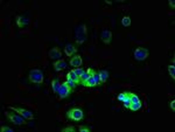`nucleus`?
<instances>
[{
	"mask_svg": "<svg viewBox=\"0 0 175 132\" xmlns=\"http://www.w3.org/2000/svg\"><path fill=\"white\" fill-rule=\"evenodd\" d=\"M67 117L72 119V120H75V122H79V120H82V119H83L84 115H83V111H82L81 109H78V108H74V109L69 110V111L67 112Z\"/></svg>",
	"mask_w": 175,
	"mask_h": 132,
	"instance_id": "39448f33",
	"label": "nucleus"
},
{
	"mask_svg": "<svg viewBox=\"0 0 175 132\" xmlns=\"http://www.w3.org/2000/svg\"><path fill=\"white\" fill-rule=\"evenodd\" d=\"M5 115H6V117L13 124H15V125H24V124H26V118H24L21 115H15V113H11L9 111H6L5 112Z\"/></svg>",
	"mask_w": 175,
	"mask_h": 132,
	"instance_id": "20e7f679",
	"label": "nucleus"
},
{
	"mask_svg": "<svg viewBox=\"0 0 175 132\" xmlns=\"http://www.w3.org/2000/svg\"><path fill=\"white\" fill-rule=\"evenodd\" d=\"M53 66H54V69L56 72H61V70H64L65 68H67V62L63 59H60L56 62H54Z\"/></svg>",
	"mask_w": 175,
	"mask_h": 132,
	"instance_id": "9b49d317",
	"label": "nucleus"
},
{
	"mask_svg": "<svg viewBox=\"0 0 175 132\" xmlns=\"http://www.w3.org/2000/svg\"><path fill=\"white\" fill-rule=\"evenodd\" d=\"M122 25L125 27H129L131 25V18L129 15H125L123 19H122Z\"/></svg>",
	"mask_w": 175,
	"mask_h": 132,
	"instance_id": "412c9836",
	"label": "nucleus"
},
{
	"mask_svg": "<svg viewBox=\"0 0 175 132\" xmlns=\"http://www.w3.org/2000/svg\"><path fill=\"white\" fill-rule=\"evenodd\" d=\"M72 89L71 86H69L67 82H64L63 84H61V86H60V89H58L57 91V95L60 98H65V97H68L69 95H71L72 93Z\"/></svg>",
	"mask_w": 175,
	"mask_h": 132,
	"instance_id": "0eeeda50",
	"label": "nucleus"
},
{
	"mask_svg": "<svg viewBox=\"0 0 175 132\" xmlns=\"http://www.w3.org/2000/svg\"><path fill=\"white\" fill-rule=\"evenodd\" d=\"M168 4H169V6L172 7V8H175V2H174V0H169Z\"/></svg>",
	"mask_w": 175,
	"mask_h": 132,
	"instance_id": "c85d7f7f",
	"label": "nucleus"
},
{
	"mask_svg": "<svg viewBox=\"0 0 175 132\" xmlns=\"http://www.w3.org/2000/svg\"><path fill=\"white\" fill-rule=\"evenodd\" d=\"M169 105H170V109H172L173 111H175V101H172Z\"/></svg>",
	"mask_w": 175,
	"mask_h": 132,
	"instance_id": "cd10ccee",
	"label": "nucleus"
},
{
	"mask_svg": "<svg viewBox=\"0 0 175 132\" xmlns=\"http://www.w3.org/2000/svg\"><path fill=\"white\" fill-rule=\"evenodd\" d=\"M148 49H146L144 47H138V48H136V50L133 53V56H134V59L137 61H144V60H146L148 57Z\"/></svg>",
	"mask_w": 175,
	"mask_h": 132,
	"instance_id": "423d86ee",
	"label": "nucleus"
},
{
	"mask_svg": "<svg viewBox=\"0 0 175 132\" xmlns=\"http://www.w3.org/2000/svg\"><path fill=\"white\" fill-rule=\"evenodd\" d=\"M124 103V106L125 108H130V103H131V91H125L124 93V98L122 101Z\"/></svg>",
	"mask_w": 175,
	"mask_h": 132,
	"instance_id": "f3484780",
	"label": "nucleus"
},
{
	"mask_svg": "<svg viewBox=\"0 0 175 132\" xmlns=\"http://www.w3.org/2000/svg\"><path fill=\"white\" fill-rule=\"evenodd\" d=\"M92 70H93L92 68H89L86 72H84V73H83L82 75H81V76H79V83H81V84H83V83H85V82H86V79L90 77V75H91V73H92Z\"/></svg>",
	"mask_w": 175,
	"mask_h": 132,
	"instance_id": "2eb2a0df",
	"label": "nucleus"
},
{
	"mask_svg": "<svg viewBox=\"0 0 175 132\" xmlns=\"http://www.w3.org/2000/svg\"><path fill=\"white\" fill-rule=\"evenodd\" d=\"M9 110H13L15 112H18L19 115H21L24 118L28 119V120H33L34 119V115H33L29 110H26V109H22V108H14V106H8Z\"/></svg>",
	"mask_w": 175,
	"mask_h": 132,
	"instance_id": "6e6552de",
	"label": "nucleus"
},
{
	"mask_svg": "<svg viewBox=\"0 0 175 132\" xmlns=\"http://www.w3.org/2000/svg\"><path fill=\"white\" fill-rule=\"evenodd\" d=\"M48 56H49L52 60H60L61 57H62V52L60 50V48L54 47V48H52V49L49 50Z\"/></svg>",
	"mask_w": 175,
	"mask_h": 132,
	"instance_id": "9d476101",
	"label": "nucleus"
},
{
	"mask_svg": "<svg viewBox=\"0 0 175 132\" xmlns=\"http://www.w3.org/2000/svg\"><path fill=\"white\" fill-rule=\"evenodd\" d=\"M67 79H70L72 82H75L76 84H79V77H78L76 74L74 73V70H69L68 74H67Z\"/></svg>",
	"mask_w": 175,
	"mask_h": 132,
	"instance_id": "dca6fc26",
	"label": "nucleus"
},
{
	"mask_svg": "<svg viewBox=\"0 0 175 132\" xmlns=\"http://www.w3.org/2000/svg\"><path fill=\"white\" fill-rule=\"evenodd\" d=\"M141 108V102H133V103H131L130 104V110L132 111H138L139 109Z\"/></svg>",
	"mask_w": 175,
	"mask_h": 132,
	"instance_id": "6ab92c4d",
	"label": "nucleus"
},
{
	"mask_svg": "<svg viewBox=\"0 0 175 132\" xmlns=\"http://www.w3.org/2000/svg\"><path fill=\"white\" fill-rule=\"evenodd\" d=\"M123 98H124V93L119 94V95H118V99H119V101H123Z\"/></svg>",
	"mask_w": 175,
	"mask_h": 132,
	"instance_id": "c756f323",
	"label": "nucleus"
},
{
	"mask_svg": "<svg viewBox=\"0 0 175 132\" xmlns=\"http://www.w3.org/2000/svg\"><path fill=\"white\" fill-rule=\"evenodd\" d=\"M78 131L89 132V131H90V127H88V126H79V127H78Z\"/></svg>",
	"mask_w": 175,
	"mask_h": 132,
	"instance_id": "393cba45",
	"label": "nucleus"
},
{
	"mask_svg": "<svg viewBox=\"0 0 175 132\" xmlns=\"http://www.w3.org/2000/svg\"><path fill=\"white\" fill-rule=\"evenodd\" d=\"M67 83H68L69 86H71L72 89H75V88H76V86H77V84H76L75 82H72V81H70V79H67Z\"/></svg>",
	"mask_w": 175,
	"mask_h": 132,
	"instance_id": "bb28decb",
	"label": "nucleus"
},
{
	"mask_svg": "<svg viewBox=\"0 0 175 132\" xmlns=\"http://www.w3.org/2000/svg\"><path fill=\"white\" fill-rule=\"evenodd\" d=\"M29 79L35 84H42L43 83V73L40 69H32L29 72Z\"/></svg>",
	"mask_w": 175,
	"mask_h": 132,
	"instance_id": "f03ea898",
	"label": "nucleus"
},
{
	"mask_svg": "<svg viewBox=\"0 0 175 132\" xmlns=\"http://www.w3.org/2000/svg\"><path fill=\"white\" fill-rule=\"evenodd\" d=\"M76 52H77V48H75V46H74V45H71V43H68V45H65L64 53H65V55H67V56L71 57L74 54H76Z\"/></svg>",
	"mask_w": 175,
	"mask_h": 132,
	"instance_id": "ddd939ff",
	"label": "nucleus"
},
{
	"mask_svg": "<svg viewBox=\"0 0 175 132\" xmlns=\"http://www.w3.org/2000/svg\"><path fill=\"white\" fill-rule=\"evenodd\" d=\"M99 84H102V83H100V79H99V75H98L95 70H92L90 77L86 79V82L83 83L82 86L91 88V86H99Z\"/></svg>",
	"mask_w": 175,
	"mask_h": 132,
	"instance_id": "7ed1b4c3",
	"label": "nucleus"
},
{
	"mask_svg": "<svg viewBox=\"0 0 175 132\" xmlns=\"http://www.w3.org/2000/svg\"><path fill=\"white\" fill-rule=\"evenodd\" d=\"M83 64V60L81 57V55H74L71 59H70V66L71 67H81Z\"/></svg>",
	"mask_w": 175,
	"mask_h": 132,
	"instance_id": "f8f14e48",
	"label": "nucleus"
},
{
	"mask_svg": "<svg viewBox=\"0 0 175 132\" xmlns=\"http://www.w3.org/2000/svg\"><path fill=\"white\" fill-rule=\"evenodd\" d=\"M1 131L2 132H13V129L7 127V126H1Z\"/></svg>",
	"mask_w": 175,
	"mask_h": 132,
	"instance_id": "a878e982",
	"label": "nucleus"
},
{
	"mask_svg": "<svg viewBox=\"0 0 175 132\" xmlns=\"http://www.w3.org/2000/svg\"><path fill=\"white\" fill-rule=\"evenodd\" d=\"M75 36H76V43L77 45H82L86 41V25L82 24L81 26L78 27L76 29V33H75Z\"/></svg>",
	"mask_w": 175,
	"mask_h": 132,
	"instance_id": "f257e3e1",
	"label": "nucleus"
},
{
	"mask_svg": "<svg viewBox=\"0 0 175 132\" xmlns=\"http://www.w3.org/2000/svg\"><path fill=\"white\" fill-rule=\"evenodd\" d=\"M99 79H100V83H105L108 79H109V72L108 70H99Z\"/></svg>",
	"mask_w": 175,
	"mask_h": 132,
	"instance_id": "a211bd4d",
	"label": "nucleus"
},
{
	"mask_svg": "<svg viewBox=\"0 0 175 132\" xmlns=\"http://www.w3.org/2000/svg\"><path fill=\"white\" fill-rule=\"evenodd\" d=\"M62 131H63V132H68V131L74 132V131H76V127H75V126H68V127H65V129H63Z\"/></svg>",
	"mask_w": 175,
	"mask_h": 132,
	"instance_id": "b1692460",
	"label": "nucleus"
},
{
	"mask_svg": "<svg viewBox=\"0 0 175 132\" xmlns=\"http://www.w3.org/2000/svg\"><path fill=\"white\" fill-rule=\"evenodd\" d=\"M52 86H53V91H54V93H57L58 89H60V86H61V84H60V81H58V79H53Z\"/></svg>",
	"mask_w": 175,
	"mask_h": 132,
	"instance_id": "aec40b11",
	"label": "nucleus"
},
{
	"mask_svg": "<svg viewBox=\"0 0 175 132\" xmlns=\"http://www.w3.org/2000/svg\"><path fill=\"white\" fill-rule=\"evenodd\" d=\"M168 73H169V75L172 76V79H175V67H174V64L168 66Z\"/></svg>",
	"mask_w": 175,
	"mask_h": 132,
	"instance_id": "4be33fe9",
	"label": "nucleus"
},
{
	"mask_svg": "<svg viewBox=\"0 0 175 132\" xmlns=\"http://www.w3.org/2000/svg\"><path fill=\"white\" fill-rule=\"evenodd\" d=\"M16 25L18 27L22 28V27H26L28 24H29V19L28 18H25V16H21V15H16Z\"/></svg>",
	"mask_w": 175,
	"mask_h": 132,
	"instance_id": "4468645a",
	"label": "nucleus"
},
{
	"mask_svg": "<svg viewBox=\"0 0 175 132\" xmlns=\"http://www.w3.org/2000/svg\"><path fill=\"white\" fill-rule=\"evenodd\" d=\"M100 39L103 41L105 45H110L111 41H112V33L111 31H109L108 28H104L102 31V34H100Z\"/></svg>",
	"mask_w": 175,
	"mask_h": 132,
	"instance_id": "1a4fd4ad",
	"label": "nucleus"
},
{
	"mask_svg": "<svg viewBox=\"0 0 175 132\" xmlns=\"http://www.w3.org/2000/svg\"><path fill=\"white\" fill-rule=\"evenodd\" d=\"M72 70H74V73L76 74L78 77H79V76H81V75H82V74L85 72L83 68H75V69H72Z\"/></svg>",
	"mask_w": 175,
	"mask_h": 132,
	"instance_id": "5701e85b",
	"label": "nucleus"
}]
</instances>
